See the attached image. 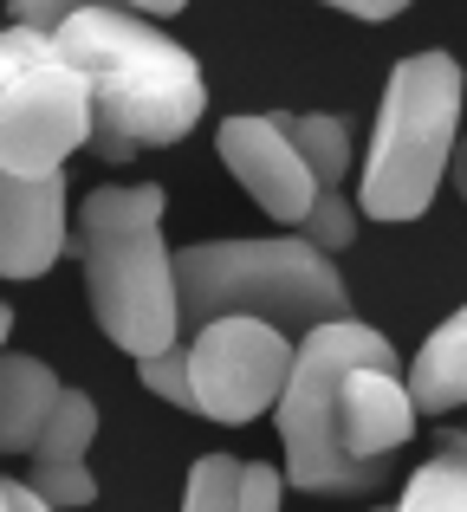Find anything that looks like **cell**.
Returning <instances> with one entry per match:
<instances>
[{
    "mask_svg": "<svg viewBox=\"0 0 467 512\" xmlns=\"http://www.w3.org/2000/svg\"><path fill=\"white\" fill-rule=\"evenodd\" d=\"M461 65L448 52H409L390 72L377 104V130H370L364 182H357V208L370 221H416L429 214L442 175L455 169L461 150Z\"/></svg>",
    "mask_w": 467,
    "mask_h": 512,
    "instance_id": "4",
    "label": "cell"
},
{
    "mask_svg": "<svg viewBox=\"0 0 467 512\" xmlns=\"http://www.w3.org/2000/svg\"><path fill=\"white\" fill-rule=\"evenodd\" d=\"M448 182H455V195L467 201V137H461V150H455V169H448Z\"/></svg>",
    "mask_w": 467,
    "mask_h": 512,
    "instance_id": "20",
    "label": "cell"
},
{
    "mask_svg": "<svg viewBox=\"0 0 467 512\" xmlns=\"http://www.w3.org/2000/svg\"><path fill=\"white\" fill-rule=\"evenodd\" d=\"M0 512H52V506L39 500L26 480H7V487H0Z\"/></svg>",
    "mask_w": 467,
    "mask_h": 512,
    "instance_id": "18",
    "label": "cell"
},
{
    "mask_svg": "<svg viewBox=\"0 0 467 512\" xmlns=\"http://www.w3.org/2000/svg\"><path fill=\"white\" fill-rule=\"evenodd\" d=\"M137 383L150 389V396H163L169 409H195V370H189V338L176 350H163V357L137 363Z\"/></svg>",
    "mask_w": 467,
    "mask_h": 512,
    "instance_id": "17",
    "label": "cell"
},
{
    "mask_svg": "<svg viewBox=\"0 0 467 512\" xmlns=\"http://www.w3.org/2000/svg\"><path fill=\"white\" fill-rule=\"evenodd\" d=\"M422 409L409 396L403 363H357L344 376V454L364 467H390V454L416 435Z\"/></svg>",
    "mask_w": 467,
    "mask_h": 512,
    "instance_id": "10",
    "label": "cell"
},
{
    "mask_svg": "<svg viewBox=\"0 0 467 512\" xmlns=\"http://www.w3.org/2000/svg\"><path fill=\"white\" fill-rule=\"evenodd\" d=\"M292 363H299V344L273 325H253V318H221V325L195 331L189 338L195 415L240 428L253 415L279 409V396L292 383Z\"/></svg>",
    "mask_w": 467,
    "mask_h": 512,
    "instance_id": "7",
    "label": "cell"
},
{
    "mask_svg": "<svg viewBox=\"0 0 467 512\" xmlns=\"http://www.w3.org/2000/svg\"><path fill=\"white\" fill-rule=\"evenodd\" d=\"M59 52L91 85V111H98L91 156L98 163H130L137 150L182 143L208 111L195 52L156 33L137 7H72Z\"/></svg>",
    "mask_w": 467,
    "mask_h": 512,
    "instance_id": "1",
    "label": "cell"
},
{
    "mask_svg": "<svg viewBox=\"0 0 467 512\" xmlns=\"http://www.w3.org/2000/svg\"><path fill=\"white\" fill-rule=\"evenodd\" d=\"M72 247V188L65 175H0V273L39 279Z\"/></svg>",
    "mask_w": 467,
    "mask_h": 512,
    "instance_id": "9",
    "label": "cell"
},
{
    "mask_svg": "<svg viewBox=\"0 0 467 512\" xmlns=\"http://www.w3.org/2000/svg\"><path fill=\"white\" fill-rule=\"evenodd\" d=\"M215 150H221V163L234 169V182L247 188V195L260 201V208L273 214L279 227L305 234V221H312V208H318L325 195H318L305 156L292 150V137L279 130V117H266V111L228 117V124L215 130Z\"/></svg>",
    "mask_w": 467,
    "mask_h": 512,
    "instance_id": "8",
    "label": "cell"
},
{
    "mask_svg": "<svg viewBox=\"0 0 467 512\" xmlns=\"http://www.w3.org/2000/svg\"><path fill=\"white\" fill-rule=\"evenodd\" d=\"M357 363H396V350L383 331L357 325H325L299 344L292 383L279 396V448H286V480L299 493H325V500H364L390 480V467H364L344 454V376Z\"/></svg>",
    "mask_w": 467,
    "mask_h": 512,
    "instance_id": "5",
    "label": "cell"
},
{
    "mask_svg": "<svg viewBox=\"0 0 467 512\" xmlns=\"http://www.w3.org/2000/svg\"><path fill=\"white\" fill-rule=\"evenodd\" d=\"M396 512H467V428H448L435 454L409 474Z\"/></svg>",
    "mask_w": 467,
    "mask_h": 512,
    "instance_id": "15",
    "label": "cell"
},
{
    "mask_svg": "<svg viewBox=\"0 0 467 512\" xmlns=\"http://www.w3.org/2000/svg\"><path fill=\"white\" fill-rule=\"evenodd\" d=\"M279 467L266 461H234V454H202L189 467L182 512H279Z\"/></svg>",
    "mask_w": 467,
    "mask_h": 512,
    "instance_id": "13",
    "label": "cell"
},
{
    "mask_svg": "<svg viewBox=\"0 0 467 512\" xmlns=\"http://www.w3.org/2000/svg\"><path fill=\"white\" fill-rule=\"evenodd\" d=\"M91 85L59 39L7 26L0 39V175H59L65 156L91 150Z\"/></svg>",
    "mask_w": 467,
    "mask_h": 512,
    "instance_id": "6",
    "label": "cell"
},
{
    "mask_svg": "<svg viewBox=\"0 0 467 512\" xmlns=\"http://www.w3.org/2000/svg\"><path fill=\"white\" fill-rule=\"evenodd\" d=\"M221 318H253L286 338H312L351 318V286L338 260L312 240H195L182 247V331H208Z\"/></svg>",
    "mask_w": 467,
    "mask_h": 512,
    "instance_id": "3",
    "label": "cell"
},
{
    "mask_svg": "<svg viewBox=\"0 0 467 512\" xmlns=\"http://www.w3.org/2000/svg\"><path fill=\"white\" fill-rule=\"evenodd\" d=\"M91 441H98V402H91L85 389H65L46 441H39L33 461H26V487H33L52 512L98 506V480H91V467H85Z\"/></svg>",
    "mask_w": 467,
    "mask_h": 512,
    "instance_id": "11",
    "label": "cell"
},
{
    "mask_svg": "<svg viewBox=\"0 0 467 512\" xmlns=\"http://www.w3.org/2000/svg\"><path fill=\"white\" fill-rule=\"evenodd\" d=\"M409 396L422 415L467 409V299L422 338L416 363H409Z\"/></svg>",
    "mask_w": 467,
    "mask_h": 512,
    "instance_id": "14",
    "label": "cell"
},
{
    "mask_svg": "<svg viewBox=\"0 0 467 512\" xmlns=\"http://www.w3.org/2000/svg\"><path fill=\"white\" fill-rule=\"evenodd\" d=\"M65 402V383L26 350H7L0 357V448L7 454H33L46 441L52 415Z\"/></svg>",
    "mask_w": 467,
    "mask_h": 512,
    "instance_id": "12",
    "label": "cell"
},
{
    "mask_svg": "<svg viewBox=\"0 0 467 512\" xmlns=\"http://www.w3.org/2000/svg\"><path fill=\"white\" fill-rule=\"evenodd\" d=\"M338 13H351V20H396V13H403V0H344Z\"/></svg>",
    "mask_w": 467,
    "mask_h": 512,
    "instance_id": "19",
    "label": "cell"
},
{
    "mask_svg": "<svg viewBox=\"0 0 467 512\" xmlns=\"http://www.w3.org/2000/svg\"><path fill=\"white\" fill-rule=\"evenodd\" d=\"M78 266L98 331L137 363L182 344V260L163 247V188H91L78 201Z\"/></svg>",
    "mask_w": 467,
    "mask_h": 512,
    "instance_id": "2",
    "label": "cell"
},
{
    "mask_svg": "<svg viewBox=\"0 0 467 512\" xmlns=\"http://www.w3.org/2000/svg\"><path fill=\"white\" fill-rule=\"evenodd\" d=\"M279 130L292 137V150L305 156V169H312L318 195H344V175H351V130H344V117H279Z\"/></svg>",
    "mask_w": 467,
    "mask_h": 512,
    "instance_id": "16",
    "label": "cell"
}]
</instances>
